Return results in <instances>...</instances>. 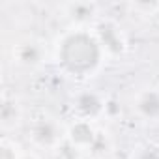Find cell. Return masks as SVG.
Wrapping results in <instances>:
<instances>
[{
  "mask_svg": "<svg viewBox=\"0 0 159 159\" xmlns=\"http://www.w3.org/2000/svg\"><path fill=\"white\" fill-rule=\"evenodd\" d=\"M15 116H17V112H15V105H11V103H4L2 105V120L8 124V122H11V120H15Z\"/></svg>",
  "mask_w": 159,
  "mask_h": 159,
  "instance_id": "9c48e42d",
  "label": "cell"
},
{
  "mask_svg": "<svg viewBox=\"0 0 159 159\" xmlns=\"http://www.w3.org/2000/svg\"><path fill=\"white\" fill-rule=\"evenodd\" d=\"M135 159H159V150L157 148H144L137 153Z\"/></svg>",
  "mask_w": 159,
  "mask_h": 159,
  "instance_id": "30bf717a",
  "label": "cell"
},
{
  "mask_svg": "<svg viewBox=\"0 0 159 159\" xmlns=\"http://www.w3.org/2000/svg\"><path fill=\"white\" fill-rule=\"evenodd\" d=\"M0 159H17V157H15V152L4 144L2 150H0Z\"/></svg>",
  "mask_w": 159,
  "mask_h": 159,
  "instance_id": "8fae6325",
  "label": "cell"
},
{
  "mask_svg": "<svg viewBox=\"0 0 159 159\" xmlns=\"http://www.w3.org/2000/svg\"><path fill=\"white\" fill-rule=\"evenodd\" d=\"M137 109L144 118L157 120L159 118V92H155V90L144 92L137 101Z\"/></svg>",
  "mask_w": 159,
  "mask_h": 159,
  "instance_id": "5b68a950",
  "label": "cell"
},
{
  "mask_svg": "<svg viewBox=\"0 0 159 159\" xmlns=\"http://www.w3.org/2000/svg\"><path fill=\"white\" fill-rule=\"evenodd\" d=\"M69 140L75 146H90L96 142V133L88 122H77L69 129Z\"/></svg>",
  "mask_w": 159,
  "mask_h": 159,
  "instance_id": "8992f818",
  "label": "cell"
},
{
  "mask_svg": "<svg viewBox=\"0 0 159 159\" xmlns=\"http://www.w3.org/2000/svg\"><path fill=\"white\" fill-rule=\"evenodd\" d=\"M98 36H99V43L105 45V49H109L111 52L118 54L124 51V39L112 23H101L98 26Z\"/></svg>",
  "mask_w": 159,
  "mask_h": 159,
  "instance_id": "7a4b0ae2",
  "label": "cell"
},
{
  "mask_svg": "<svg viewBox=\"0 0 159 159\" xmlns=\"http://www.w3.org/2000/svg\"><path fill=\"white\" fill-rule=\"evenodd\" d=\"M67 13L73 21L84 23V21L92 19V15L96 13V4H92V2H73V4L67 6Z\"/></svg>",
  "mask_w": 159,
  "mask_h": 159,
  "instance_id": "52a82bcc",
  "label": "cell"
},
{
  "mask_svg": "<svg viewBox=\"0 0 159 159\" xmlns=\"http://www.w3.org/2000/svg\"><path fill=\"white\" fill-rule=\"evenodd\" d=\"M17 58L25 66H36V64L41 62V47L36 45V43H25V45L19 47Z\"/></svg>",
  "mask_w": 159,
  "mask_h": 159,
  "instance_id": "ba28073f",
  "label": "cell"
},
{
  "mask_svg": "<svg viewBox=\"0 0 159 159\" xmlns=\"http://www.w3.org/2000/svg\"><path fill=\"white\" fill-rule=\"evenodd\" d=\"M32 137H34V140H36L38 144H41V146H51V144H54L56 139H58V127H56V124L51 122V120H39V122H36L34 127H32Z\"/></svg>",
  "mask_w": 159,
  "mask_h": 159,
  "instance_id": "277c9868",
  "label": "cell"
},
{
  "mask_svg": "<svg viewBox=\"0 0 159 159\" xmlns=\"http://www.w3.org/2000/svg\"><path fill=\"white\" fill-rule=\"evenodd\" d=\"M58 60L73 75H90L101 60V43L88 32H71L58 47Z\"/></svg>",
  "mask_w": 159,
  "mask_h": 159,
  "instance_id": "6da1fadb",
  "label": "cell"
},
{
  "mask_svg": "<svg viewBox=\"0 0 159 159\" xmlns=\"http://www.w3.org/2000/svg\"><path fill=\"white\" fill-rule=\"evenodd\" d=\"M75 109H77L79 114L84 116V118H94V116H98V114L103 111V101H101L96 94L84 92V94H81V96L77 98Z\"/></svg>",
  "mask_w": 159,
  "mask_h": 159,
  "instance_id": "3957f363",
  "label": "cell"
},
{
  "mask_svg": "<svg viewBox=\"0 0 159 159\" xmlns=\"http://www.w3.org/2000/svg\"><path fill=\"white\" fill-rule=\"evenodd\" d=\"M23 159H36V157H34V155H25Z\"/></svg>",
  "mask_w": 159,
  "mask_h": 159,
  "instance_id": "7c38bea8",
  "label": "cell"
}]
</instances>
